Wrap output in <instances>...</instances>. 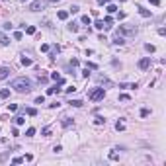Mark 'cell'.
Segmentation results:
<instances>
[{
  "mask_svg": "<svg viewBox=\"0 0 166 166\" xmlns=\"http://www.w3.org/2000/svg\"><path fill=\"white\" fill-rule=\"evenodd\" d=\"M113 43H115V45H123V43H125V39H123V37H121V35L117 33V35L113 37Z\"/></svg>",
  "mask_w": 166,
  "mask_h": 166,
  "instance_id": "8",
  "label": "cell"
},
{
  "mask_svg": "<svg viewBox=\"0 0 166 166\" xmlns=\"http://www.w3.org/2000/svg\"><path fill=\"white\" fill-rule=\"evenodd\" d=\"M33 135H35V129H33V127H29L28 131H26V137H33Z\"/></svg>",
  "mask_w": 166,
  "mask_h": 166,
  "instance_id": "21",
  "label": "cell"
},
{
  "mask_svg": "<svg viewBox=\"0 0 166 166\" xmlns=\"http://www.w3.org/2000/svg\"><path fill=\"white\" fill-rule=\"evenodd\" d=\"M43 102H45L43 96H37V98H35V104H43Z\"/></svg>",
  "mask_w": 166,
  "mask_h": 166,
  "instance_id": "35",
  "label": "cell"
},
{
  "mask_svg": "<svg viewBox=\"0 0 166 166\" xmlns=\"http://www.w3.org/2000/svg\"><path fill=\"white\" fill-rule=\"evenodd\" d=\"M94 123H96V125H104V123H106V119H104L102 115H98V117L94 119Z\"/></svg>",
  "mask_w": 166,
  "mask_h": 166,
  "instance_id": "12",
  "label": "cell"
},
{
  "mask_svg": "<svg viewBox=\"0 0 166 166\" xmlns=\"http://www.w3.org/2000/svg\"><path fill=\"white\" fill-rule=\"evenodd\" d=\"M82 76H84V78H88V76H90V72H88V68H84V70H82Z\"/></svg>",
  "mask_w": 166,
  "mask_h": 166,
  "instance_id": "42",
  "label": "cell"
},
{
  "mask_svg": "<svg viewBox=\"0 0 166 166\" xmlns=\"http://www.w3.org/2000/svg\"><path fill=\"white\" fill-rule=\"evenodd\" d=\"M14 121H16V125H24V123H26V119H24V117H20V115H18V117H14Z\"/></svg>",
  "mask_w": 166,
  "mask_h": 166,
  "instance_id": "15",
  "label": "cell"
},
{
  "mask_svg": "<svg viewBox=\"0 0 166 166\" xmlns=\"http://www.w3.org/2000/svg\"><path fill=\"white\" fill-rule=\"evenodd\" d=\"M82 24H86V26H90V24H92V20H90L88 16H82Z\"/></svg>",
  "mask_w": 166,
  "mask_h": 166,
  "instance_id": "28",
  "label": "cell"
},
{
  "mask_svg": "<svg viewBox=\"0 0 166 166\" xmlns=\"http://www.w3.org/2000/svg\"><path fill=\"white\" fill-rule=\"evenodd\" d=\"M68 29H70V31H78V24H74V22L68 24Z\"/></svg>",
  "mask_w": 166,
  "mask_h": 166,
  "instance_id": "23",
  "label": "cell"
},
{
  "mask_svg": "<svg viewBox=\"0 0 166 166\" xmlns=\"http://www.w3.org/2000/svg\"><path fill=\"white\" fill-rule=\"evenodd\" d=\"M121 2H125V0H121Z\"/></svg>",
  "mask_w": 166,
  "mask_h": 166,
  "instance_id": "45",
  "label": "cell"
},
{
  "mask_svg": "<svg viewBox=\"0 0 166 166\" xmlns=\"http://www.w3.org/2000/svg\"><path fill=\"white\" fill-rule=\"evenodd\" d=\"M12 135H14V137H18V135H20V131H18V127H14V129H12Z\"/></svg>",
  "mask_w": 166,
  "mask_h": 166,
  "instance_id": "40",
  "label": "cell"
},
{
  "mask_svg": "<svg viewBox=\"0 0 166 166\" xmlns=\"http://www.w3.org/2000/svg\"><path fill=\"white\" fill-rule=\"evenodd\" d=\"M86 68H90V70H94V68H98L94 63H86Z\"/></svg>",
  "mask_w": 166,
  "mask_h": 166,
  "instance_id": "34",
  "label": "cell"
},
{
  "mask_svg": "<svg viewBox=\"0 0 166 166\" xmlns=\"http://www.w3.org/2000/svg\"><path fill=\"white\" fill-rule=\"evenodd\" d=\"M70 65H72V66H78V65H80V61H78V59H72V61H70Z\"/></svg>",
  "mask_w": 166,
  "mask_h": 166,
  "instance_id": "38",
  "label": "cell"
},
{
  "mask_svg": "<svg viewBox=\"0 0 166 166\" xmlns=\"http://www.w3.org/2000/svg\"><path fill=\"white\" fill-rule=\"evenodd\" d=\"M51 78H53L55 82H59V80H61V74H59V72H53V74H51Z\"/></svg>",
  "mask_w": 166,
  "mask_h": 166,
  "instance_id": "29",
  "label": "cell"
},
{
  "mask_svg": "<svg viewBox=\"0 0 166 166\" xmlns=\"http://www.w3.org/2000/svg\"><path fill=\"white\" fill-rule=\"evenodd\" d=\"M72 125V119L70 117H63V127H70Z\"/></svg>",
  "mask_w": 166,
  "mask_h": 166,
  "instance_id": "9",
  "label": "cell"
},
{
  "mask_svg": "<svg viewBox=\"0 0 166 166\" xmlns=\"http://www.w3.org/2000/svg\"><path fill=\"white\" fill-rule=\"evenodd\" d=\"M57 18H59V20H66V18H68V12H66V10H61V12H57Z\"/></svg>",
  "mask_w": 166,
  "mask_h": 166,
  "instance_id": "7",
  "label": "cell"
},
{
  "mask_svg": "<svg viewBox=\"0 0 166 166\" xmlns=\"http://www.w3.org/2000/svg\"><path fill=\"white\" fill-rule=\"evenodd\" d=\"M119 100H121V102H129V96H127V94H119Z\"/></svg>",
  "mask_w": 166,
  "mask_h": 166,
  "instance_id": "32",
  "label": "cell"
},
{
  "mask_svg": "<svg viewBox=\"0 0 166 166\" xmlns=\"http://www.w3.org/2000/svg\"><path fill=\"white\" fill-rule=\"evenodd\" d=\"M41 51H43V53H47V51H49V45H47V43H43V45H41Z\"/></svg>",
  "mask_w": 166,
  "mask_h": 166,
  "instance_id": "37",
  "label": "cell"
},
{
  "mask_svg": "<svg viewBox=\"0 0 166 166\" xmlns=\"http://www.w3.org/2000/svg\"><path fill=\"white\" fill-rule=\"evenodd\" d=\"M8 74H10V68H8V66H2V68H0V80L8 78Z\"/></svg>",
  "mask_w": 166,
  "mask_h": 166,
  "instance_id": "5",
  "label": "cell"
},
{
  "mask_svg": "<svg viewBox=\"0 0 166 166\" xmlns=\"http://www.w3.org/2000/svg\"><path fill=\"white\" fill-rule=\"evenodd\" d=\"M150 4H152V6H158V4H160V0H150Z\"/></svg>",
  "mask_w": 166,
  "mask_h": 166,
  "instance_id": "43",
  "label": "cell"
},
{
  "mask_svg": "<svg viewBox=\"0 0 166 166\" xmlns=\"http://www.w3.org/2000/svg\"><path fill=\"white\" fill-rule=\"evenodd\" d=\"M57 92H59V84H57V86H53V88H49V90H47V94H57Z\"/></svg>",
  "mask_w": 166,
  "mask_h": 166,
  "instance_id": "20",
  "label": "cell"
},
{
  "mask_svg": "<svg viewBox=\"0 0 166 166\" xmlns=\"http://www.w3.org/2000/svg\"><path fill=\"white\" fill-rule=\"evenodd\" d=\"M43 6H45V0H33L31 6H29V10H31V12H37V10H41Z\"/></svg>",
  "mask_w": 166,
  "mask_h": 166,
  "instance_id": "3",
  "label": "cell"
},
{
  "mask_svg": "<svg viewBox=\"0 0 166 166\" xmlns=\"http://www.w3.org/2000/svg\"><path fill=\"white\" fill-rule=\"evenodd\" d=\"M12 88L16 90V92H20V94H28L31 92V80L29 78H16L14 82H12Z\"/></svg>",
  "mask_w": 166,
  "mask_h": 166,
  "instance_id": "1",
  "label": "cell"
},
{
  "mask_svg": "<svg viewBox=\"0 0 166 166\" xmlns=\"http://www.w3.org/2000/svg\"><path fill=\"white\" fill-rule=\"evenodd\" d=\"M8 43H10V39L6 35H0V45H8Z\"/></svg>",
  "mask_w": 166,
  "mask_h": 166,
  "instance_id": "14",
  "label": "cell"
},
{
  "mask_svg": "<svg viewBox=\"0 0 166 166\" xmlns=\"http://www.w3.org/2000/svg\"><path fill=\"white\" fill-rule=\"evenodd\" d=\"M22 65H24V66H29V65H31V59L24 57V59H22Z\"/></svg>",
  "mask_w": 166,
  "mask_h": 166,
  "instance_id": "19",
  "label": "cell"
},
{
  "mask_svg": "<svg viewBox=\"0 0 166 166\" xmlns=\"http://www.w3.org/2000/svg\"><path fill=\"white\" fill-rule=\"evenodd\" d=\"M104 96H106V90H104V88H94V90L88 94V98H90L92 102H100V100H104Z\"/></svg>",
  "mask_w": 166,
  "mask_h": 166,
  "instance_id": "2",
  "label": "cell"
},
{
  "mask_svg": "<svg viewBox=\"0 0 166 166\" xmlns=\"http://www.w3.org/2000/svg\"><path fill=\"white\" fill-rule=\"evenodd\" d=\"M24 29H26V33H28V35H33V33H35V28H33V26H28V28L24 26Z\"/></svg>",
  "mask_w": 166,
  "mask_h": 166,
  "instance_id": "13",
  "label": "cell"
},
{
  "mask_svg": "<svg viewBox=\"0 0 166 166\" xmlns=\"http://www.w3.org/2000/svg\"><path fill=\"white\" fill-rule=\"evenodd\" d=\"M110 158H111V160H117L119 156H117V152H110Z\"/></svg>",
  "mask_w": 166,
  "mask_h": 166,
  "instance_id": "39",
  "label": "cell"
},
{
  "mask_svg": "<svg viewBox=\"0 0 166 166\" xmlns=\"http://www.w3.org/2000/svg\"><path fill=\"white\" fill-rule=\"evenodd\" d=\"M115 129H117V131H123V129H125V125H123L121 121H117V123H115Z\"/></svg>",
  "mask_w": 166,
  "mask_h": 166,
  "instance_id": "26",
  "label": "cell"
},
{
  "mask_svg": "<svg viewBox=\"0 0 166 166\" xmlns=\"http://www.w3.org/2000/svg\"><path fill=\"white\" fill-rule=\"evenodd\" d=\"M150 66V57H143L141 61H139V68H143V70H147Z\"/></svg>",
  "mask_w": 166,
  "mask_h": 166,
  "instance_id": "4",
  "label": "cell"
},
{
  "mask_svg": "<svg viewBox=\"0 0 166 166\" xmlns=\"http://www.w3.org/2000/svg\"><path fill=\"white\" fill-rule=\"evenodd\" d=\"M78 10H80V8H78V6H76V4H74V6H70V10H68V14H76V12H78Z\"/></svg>",
  "mask_w": 166,
  "mask_h": 166,
  "instance_id": "24",
  "label": "cell"
},
{
  "mask_svg": "<svg viewBox=\"0 0 166 166\" xmlns=\"http://www.w3.org/2000/svg\"><path fill=\"white\" fill-rule=\"evenodd\" d=\"M113 12H117V8L113 4H108V14H113Z\"/></svg>",
  "mask_w": 166,
  "mask_h": 166,
  "instance_id": "22",
  "label": "cell"
},
{
  "mask_svg": "<svg viewBox=\"0 0 166 166\" xmlns=\"http://www.w3.org/2000/svg\"><path fill=\"white\" fill-rule=\"evenodd\" d=\"M94 26H96V28H98V29H104V22H102V20H98V22H96Z\"/></svg>",
  "mask_w": 166,
  "mask_h": 166,
  "instance_id": "33",
  "label": "cell"
},
{
  "mask_svg": "<svg viewBox=\"0 0 166 166\" xmlns=\"http://www.w3.org/2000/svg\"><path fill=\"white\" fill-rule=\"evenodd\" d=\"M51 2H59V0H51Z\"/></svg>",
  "mask_w": 166,
  "mask_h": 166,
  "instance_id": "44",
  "label": "cell"
},
{
  "mask_svg": "<svg viewBox=\"0 0 166 166\" xmlns=\"http://www.w3.org/2000/svg\"><path fill=\"white\" fill-rule=\"evenodd\" d=\"M22 37H24V35H22V31H16V33H14V39H16V41H20Z\"/></svg>",
  "mask_w": 166,
  "mask_h": 166,
  "instance_id": "31",
  "label": "cell"
},
{
  "mask_svg": "<svg viewBox=\"0 0 166 166\" xmlns=\"http://www.w3.org/2000/svg\"><path fill=\"white\" fill-rule=\"evenodd\" d=\"M149 113H150V110H147V108H143V110H141V117H147Z\"/></svg>",
  "mask_w": 166,
  "mask_h": 166,
  "instance_id": "30",
  "label": "cell"
},
{
  "mask_svg": "<svg viewBox=\"0 0 166 166\" xmlns=\"http://www.w3.org/2000/svg\"><path fill=\"white\" fill-rule=\"evenodd\" d=\"M139 14H141L143 18H150V12H149V10H145L143 6H139Z\"/></svg>",
  "mask_w": 166,
  "mask_h": 166,
  "instance_id": "6",
  "label": "cell"
},
{
  "mask_svg": "<svg viewBox=\"0 0 166 166\" xmlns=\"http://www.w3.org/2000/svg\"><path fill=\"white\" fill-rule=\"evenodd\" d=\"M20 162H24V158H20V156H14L12 158V164H20Z\"/></svg>",
  "mask_w": 166,
  "mask_h": 166,
  "instance_id": "27",
  "label": "cell"
},
{
  "mask_svg": "<svg viewBox=\"0 0 166 166\" xmlns=\"http://www.w3.org/2000/svg\"><path fill=\"white\" fill-rule=\"evenodd\" d=\"M59 51H61V47H59V45H55V47H53V51H51V59H55V55L59 53Z\"/></svg>",
  "mask_w": 166,
  "mask_h": 166,
  "instance_id": "18",
  "label": "cell"
},
{
  "mask_svg": "<svg viewBox=\"0 0 166 166\" xmlns=\"http://www.w3.org/2000/svg\"><path fill=\"white\" fill-rule=\"evenodd\" d=\"M145 49H147L149 53H154V45H150V43H147V45H145Z\"/></svg>",
  "mask_w": 166,
  "mask_h": 166,
  "instance_id": "25",
  "label": "cell"
},
{
  "mask_svg": "<svg viewBox=\"0 0 166 166\" xmlns=\"http://www.w3.org/2000/svg\"><path fill=\"white\" fill-rule=\"evenodd\" d=\"M49 133H51V127H43V129H41V135H43V137H49Z\"/></svg>",
  "mask_w": 166,
  "mask_h": 166,
  "instance_id": "16",
  "label": "cell"
},
{
  "mask_svg": "<svg viewBox=\"0 0 166 166\" xmlns=\"http://www.w3.org/2000/svg\"><path fill=\"white\" fill-rule=\"evenodd\" d=\"M8 96H10V90L8 88H2L0 90V98H8Z\"/></svg>",
  "mask_w": 166,
  "mask_h": 166,
  "instance_id": "10",
  "label": "cell"
},
{
  "mask_svg": "<svg viewBox=\"0 0 166 166\" xmlns=\"http://www.w3.org/2000/svg\"><path fill=\"white\" fill-rule=\"evenodd\" d=\"M68 104H70V106H74V108H80V106H82V100H70Z\"/></svg>",
  "mask_w": 166,
  "mask_h": 166,
  "instance_id": "11",
  "label": "cell"
},
{
  "mask_svg": "<svg viewBox=\"0 0 166 166\" xmlns=\"http://www.w3.org/2000/svg\"><path fill=\"white\" fill-rule=\"evenodd\" d=\"M111 0H98V4H100V6H104V4H110Z\"/></svg>",
  "mask_w": 166,
  "mask_h": 166,
  "instance_id": "41",
  "label": "cell"
},
{
  "mask_svg": "<svg viewBox=\"0 0 166 166\" xmlns=\"http://www.w3.org/2000/svg\"><path fill=\"white\" fill-rule=\"evenodd\" d=\"M8 110H10V111H16V110H18V106H16V104H8Z\"/></svg>",
  "mask_w": 166,
  "mask_h": 166,
  "instance_id": "36",
  "label": "cell"
},
{
  "mask_svg": "<svg viewBox=\"0 0 166 166\" xmlns=\"http://www.w3.org/2000/svg\"><path fill=\"white\" fill-rule=\"evenodd\" d=\"M26 113L33 117V115H37V110H35V108H28V110H26Z\"/></svg>",
  "mask_w": 166,
  "mask_h": 166,
  "instance_id": "17",
  "label": "cell"
}]
</instances>
